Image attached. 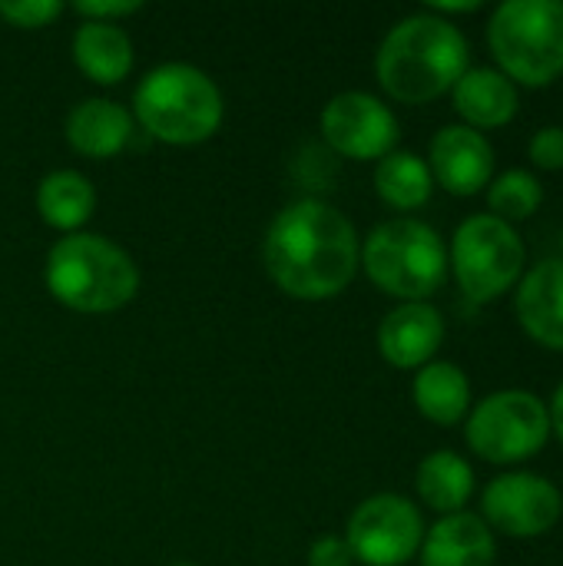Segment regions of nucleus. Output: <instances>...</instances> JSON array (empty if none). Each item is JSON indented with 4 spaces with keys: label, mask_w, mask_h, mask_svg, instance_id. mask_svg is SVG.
Segmentation results:
<instances>
[{
    "label": "nucleus",
    "mask_w": 563,
    "mask_h": 566,
    "mask_svg": "<svg viewBox=\"0 0 563 566\" xmlns=\"http://www.w3.org/2000/svg\"><path fill=\"white\" fill-rule=\"evenodd\" d=\"M362 242L355 226L322 199L285 206L262 242L269 279L292 298L325 302L342 295L358 272Z\"/></svg>",
    "instance_id": "obj_1"
},
{
    "label": "nucleus",
    "mask_w": 563,
    "mask_h": 566,
    "mask_svg": "<svg viewBox=\"0 0 563 566\" xmlns=\"http://www.w3.org/2000/svg\"><path fill=\"white\" fill-rule=\"evenodd\" d=\"M471 70L468 36L445 17L428 10L398 20L375 56V76L382 90L408 106H425L455 90Z\"/></svg>",
    "instance_id": "obj_2"
},
{
    "label": "nucleus",
    "mask_w": 563,
    "mask_h": 566,
    "mask_svg": "<svg viewBox=\"0 0 563 566\" xmlns=\"http://www.w3.org/2000/svg\"><path fill=\"white\" fill-rule=\"evenodd\" d=\"M50 295L83 315H106L129 305L139 292V269L116 242L90 232L63 235L46 252Z\"/></svg>",
    "instance_id": "obj_3"
},
{
    "label": "nucleus",
    "mask_w": 563,
    "mask_h": 566,
    "mask_svg": "<svg viewBox=\"0 0 563 566\" xmlns=\"http://www.w3.org/2000/svg\"><path fill=\"white\" fill-rule=\"evenodd\" d=\"M136 123L159 143L196 146L219 133L222 126V93L219 86L189 63H163L149 70L136 93Z\"/></svg>",
    "instance_id": "obj_4"
},
{
    "label": "nucleus",
    "mask_w": 563,
    "mask_h": 566,
    "mask_svg": "<svg viewBox=\"0 0 563 566\" xmlns=\"http://www.w3.org/2000/svg\"><path fill=\"white\" fill-rule=\"evenodd\" d=\"M494 70L514 86L541 90L563 76V0H504L488 20Z\"/></svg>",
    "instance_id": "obj_5"
},
{
    "label": "nucleus",
    "mask_w": 563,
    "mask_h": 566,
    "mask_svg": "<svg viewBox=\"0 0 563 566\" xmlns=\"http://www.w3.org/2000/svg\"><path fill=\"white\" fill-rule=\"evenodd\" d=\"M358 265L385 295L428 302L448 279V245L428 222L402 216L365 235Z\"/></svg>",
    "instance_id": "obj_6"
},
{
    "label": "nucleus",
    "mask_w": 563,
    "mask_h": 566,
    "mask_svg": "<svg viewBox=\"0 0 563 566\" xmlns=\"http://www.w3.org/2000/svg\"><path fill=\"white\" fill-rule=\"evenodd\" d=\"M448 272H455L458 289L468 302L488 305L518 289L528 272V249L514 226L494 219L491 212L468 216L451 239Z\"/></svg>",
    "instance_id": "obj_7"
},
{
    "label": "nucleus",
    "mask_w": 563,
    "mask_h": 566,
    "mask_svg": "<svg viewBox=\"0 0 563 566\" xmlns=\"http://www.w3.org/2000/svg\"><path fill=\"white\" fill-rule=\"evenodd\" d=\"M465 441L488 464H524L538 458L551 441L548 401L528 388L491 391L468 411Z\"/></svg>",
    "instance_id": "obj_8"
},
{
    "label": "nucleus",
    "mask_w": 563,
    "mask_h": 566,
    "mask_svg": "<svg viewBox=\"0 0 563 566\" xmlns=\"http://www.w3.org/2000/svg\"><path fill=\"white\" fill-rule=\"evenodd\" d=\"M425 531V517L408 497L375 494L352 511L345 544L358 564L405 566L418 557Z\"/></svg>",
    "instance_id": "obj_9"
},
{
    "label": "nucleus",
    "mask_w": 563,
    "mask_h": 566,
    "mask_svg": "<svg viewBox=\"0 0 563 566\" xmlns=\"http://www.w3.org/2000/svg\"><path fill=\"white\" fill-rule=\"evenodd\" d=\"M563 517L561 488L531 471L498 474L481 491V521L504 537L534 541L557 527Z\"/></svg>",
    "instance_id": "obj_10"
},
{
    "label": "nucleus",
    "mask_w": 563,
    "mask_h": 566,
    "mask_svg": "<svg viewBox=\"0 0 563 566\" xmlns=\"http://www.w3.org/2000/svg\"><path fill=\"white\" fill-rule=\"evenodd\" d=\"M398 116L378 96L348 90L322 109V139L345 159H385L398 146Z\"/></svg>",
    "instance_id": "obj_11"
},
{
    "label": "nucleus",
    "mask_w": 563,
    "mask_h": 566,
    "mask_svg": "<svg viewBox=\"0 0 563 566\" xmlns=\"http://www.w3.org/2000/svg\"><path fill=\"white\" fill-rule=\"evenodd\" d=\"M425 163L431 169L435 186L461 199L484 192L494 179V146L488 143L484 133L465 123L441 126L431 136Z\"/></svg>",
    "instance_id": "obj_12"
},
{
    "label": "nucleus",
    "mask_w": 563,
    "mask_h": 566,
    "mask_svg": "<svg viewBox=\"0 0 563 566\" xmlns=\"http://www.w3.org/2000/svg\"><path fill=\"white\" fill-rule=\"evenodd\" d=\"M445 342V318L431 302H402L378 325V352L392 368L418 371L435 361Z\"/></svg>",
    "instance_id": "obj_13"
},
{
    "label": "nucleus",
    "mask_w": 563,
    "mask_h": 566,
    "mask_svg": "<svg viewBox=\"0 0 563 566\" xmlns=\"http://www.w3.org/2000/svg\"><path fill=\"white\" fill-rule=\"evenodd\" d=\"M518 325L548 352H563V259H544L514 289Z\"/></svg>",
    "instance_id": "obj_14"
},
{
    "label": "nucleus",
    "mask_w": 563,
    "mask_h": 566,
    "mask_svg": "<svg viewBox=\"0 0 563 566\" xmlns=\"http://www.w3.org/2000/svg\"><path fill=\"white\" fill-rule=\"evenodd\" d=\"M421 566H494L498 541L481 514L461 511L438 517L421 541Z\"/></svg>",
    "instance_id": "obj_15"
},
{
    "label": "nucleus",
    "mask_w": 563,
    "mask_h": 566,
    "mask_svg": "<svg viewBox=\"0 0 563 566\" xmlns=\"http://www.w3.org/2000/svg\"><path fill=\"white\" fill-rule=\"evenodd\" d=\"M451 99H455V113L461 116V123L478 133L508 126L521 106L518 86L494 66H471L455 83Z\"/></svg>",
    "instance_id": "obj_16"
},
{
    "label": "nucleus",
    "mask_w": 563,
    "mask_h": 566,
    "mask_svg": "<svg viewBox=\"0 0 563 566\" xmlns=\"http://www.w3.org/2000/svg\"><path fill=\"white\" fill-rule=\"evenodd\" d=\"M133 139V113L113 99H83L66 116V143L86 159H113Z\"/></svg>",
    "instance_id": "obj_17"
},
{
    "label": "nucleus",
    "mask_w": 563,
    "mask_h": 566,
    "mask_svg": "<svg viewBox=\"0 0 563 566\" xmlns=\"http://www.w3.org/2000/svg\"><path fill=\"white\" fill-rule=\"evenodd\" d=\"M411 398H415V408L421 411V418H428L438 428L461 424L468 418V411L475 408L471 378L455 361H428L425 368H418Z\"/></svg>",
    "instance_id": "obj_18"
},
{
    "label": "nucleus",
    "mask_w": 563,
    "mask_h": 566,
    "mask_svg": "<svg viewBox=\"0 0 563 566\" xmlns=\"http://www.w3.org/2000/svg\"><path fill=\"white\" fill-rule=\"evenodd\" d=\"M73 63L100 86H113L133 70V43L116 23L83 20L73 33Z\"/></svg>",
    "instance_id": "obj_19"
},
{
    "label": "nucleus",
    "mask_w": 563,
    "mask_h": 566,
    "mask_svg": "<svg viewBox=\"0 0 563 566\" xmlns=\"http://www.w3.org/2000/svg\"><path fill=\"white\" fill-rule=\"evenodd\" d=\"M415 488L421 504L435 514H461L475 494V468L455 451H435L418 464Z\"/></svg>",
    "instance_id": "obj_20"
},
{
    "label": "nucleus",
    "mask_w": 563,
    "mask_h": 566,
    "mask_svg": "<svg viewBox=\"0 0 563 566\" xmlns=\"http://www.w3.org/2000/svg\"><path fill=\"white\" fill-rule=\"evenodd\" d=\"M93 209H96L93 182L76 169L46 172L37 186V212L50 229L73 235L80 226L90 222Z\"/></svg>",
    "instance_id": "obj_21"
},
{
    "label": "nucleus",
    "mask_w": 563,
    "mask_h": 566,
    "mask_svg": "<svg viewBox=\"0 0 563 566\" xmlns=\"http://www.w3.org/2000/svg\"><path fill=\"white\" fill-rule=\"evenodd\" d=\"M375 192L385 206L398 212H415L431 199L435 179H431L428 163L418 153L395 149L375 166Z\"/></svg>",
    "instance_id": "obj_22"
},
{
    "label": "nucleus",
    "mask_w": 563,
    "mask_h": 566,
    "mask_svg": "<svg viewBox=\"0 0 563 566\" xmlns=\"http://www.w3.org/2000/svg\"><path fill=\"white\" fill-rule=\"evenodd\" d=\"M484 192H488L491 216L508 226L528 222L544 206V186L531 169H508V172L494 176Z\"/></svg>",
    "instance_id": "obj_23"
},
{
    "label": "nucleus",
    "mask_w": 563,
    "mask_h": 566,
    "mask_svg": "<svg viewBox=\"0 0 563 566\" xmlns=\"http://www.w3.org/2000/svg\"><path fill=\"white\" fill-rule=\"evenodd\" d=\"M63 13V3L56 0H17V3H0V20L20 30H40L50 20Z\"/></svg>",
    "instance_id": "obj_24"
},
{
    "label": "nucleus",
    "mask_w": 563,
    "mask_h": 566,
    "mask_svg": "<svg viewBox=\"0 0 563 566\" xmlns=\"http://www.w3.org/2000/svg\"><path fill=\"white\" fill-rule=\"evenodd\" d=\"M528 156L538 169L544 172H561L563 169V126H541L531 143H528Z\"/></svg>",
    "instance_id": "obj_25"
},
{
    "label": "nucleus",
    "mask_w": 563,
    "mask_h": 566,
    "mask_svg": "<svg viewBox=\"0 0 563 566\" xmlns=\"http://www.w3.org/2000/svg\"><path fill=\"white\" fill-rule=\"evenodd\" d=\"M73 10L93 23H116L119 17L136 13L139 3L136 0H80V3H73Z\"/></svg>",
    "instance_id": "obj_26"
},
{
    "label": "nucleus",
    "mask_w": 563,
    "mask_h": 566,
    "mask_svg": "<svg viewBox=\"0 0 563 566\" xmlns=\"http://www.w3.org/2000/svg\"><path fill=\"white\" fill-rule=\"evenodd\" d=\"M355 557L345 544V537H319L309 547V566H352Z\"/></svg>",
    "instance_id": "obj_27"
},
{
    "label": "nucleus",
    "mask_w": 563,
    "mask_h": 566,
    "mask_svg": "<svg viewBox=\"0 0 563 566\" xmlns=\"http://www.w3.org/2000/svg\"><path fill=\"white\" fill-rule=\"evenodd\" d=\"M484 3L481 0H431L428 3V13H435V17H458V13H475V10H481Z\"/></svg>",
    "instance_id": "obj_28"
},
{
    "label": "nucleus",
    "mask_w": 563,
    "mask_h": 566,
    "mask_svg": "<svg viewBox=\"0 0 563 566\" xmlns=\"http://www.w3.org/2000/svg\"><path fill=\"white\" fill-rule=\"evenodd\" d=\"M548 415H551V434H557V441L563 444V381L557 385L551 405H548Z\"/></svg>",
    "instance_id": "obj_29"
},
{
    "label": "nucleus",
    "mask_w": 563,
    "mask_h": 566,
    "mask_svg": "<svg viewBox=\"0 0 563 566\" xmlns=\"http://www.w3.org/2000/svg\"><path fill=\"white\" fill-rule=\"evenodd\" d=\"M176 566H192V564H176Z\"/></svg>",
    "instance_id": "obj_30"
},
{
    "label": "nucleus",
    "mask_w": 563,
    "mask_h": 566,
    "mask_svg": "<svg viewBox=\"0 0 563 566\" xmlns=\"http://www.w3.org/2000/svg\"><path fill=\"white\" fill-rule=\"evenodd\" d=\"M561 249H563V232H561Z\"/></svg>",
    "instance_id": "obj_31"
}]
</instances>
